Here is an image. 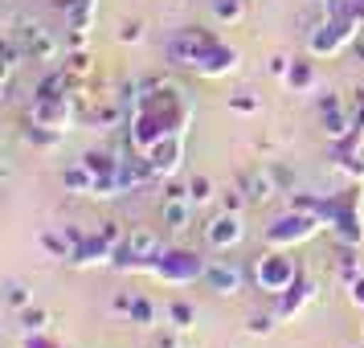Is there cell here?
I'll return each mask as SVG.
<instances>
[{"instance_id":"1","label":"cell","mask_w":364,"mask_h":348,"mask_svg":"<svg viewBox=\"0 0 364 348\" xmlns=\"http://www.w3.org/2000/svg\"><path fill=\"white\" fill-rule=\"evenodd\" d=\"M168 58H172V66L200 70V74H209V78H221V74L237 70V50L221 46V41H217L213 33H205V29H181V33L168 41Z\"/></svg>"},{"instance_id":"2","label":"cell","mask_w":364,"mask_h":348,"mask_svg":"<svg viewBox=\"0 0 364 348\" xmlns=\"http://www.w3.org/2000/svg\"><path fill=\"white\" fill-rule=\"evenodd\" d=\"M356 33H364V29L352 17H336V13H331L328 21H319L311 33H307V50H311L315 58H323V53L331 58V53L344 50L348 41H356Z\"/></svg>"},{"instance_id":"3","label":"cell","mask_w":364,"mask_h":348,"mask_svg":"<svg viewBox=\"0 0 364 348\" xmlns=\"http://www.w3.org/2000/svg\"><path fill=\"white\" fill-rule=\"evenodd\" d=\"M144 270L156 275V279H164L168 287H184V283H193V279H205V263H200L197 254H181V250H164Z\"/></svg>"},{"instance_id":"4","label":"cell","mask_w":364,"mask_h":348,"mask_svg":"<svg viewBox=\"0 0 364 348\" xmlns=\"http://www.w3.org/2000/svg\"><path fill=\"white\" fill-rule=\"evenodd\" d=\"M319 233V213H307V209H291V213H282L270 230H266V242L274 250H287V246H299V242H307Z\"/></svg>"},{"instance_id":"5","label":"cell","mask_w":364,"mask_h":348,"mask_svg":"<svg viewBox=\"0 0 364 348\" xmlns=\"http://www.w3.org/2000/svg\"><path fill=\"white\" fill-rule=\"evenodd\" d=\"M254 279H258V287H262L266 295H287V291L295 287L299 270L282 250H270V254H262V258L254 263Z\"/></svg>"},{"instance_id":"6","label":"cell","mask_w":364,"mask_h":348,"mask_svg":"<svg viewBox=\"0 0 364 348\" xmlns=\"http://www.w3.org/2000/svg\"><path fill=\"white\" fill-rule=\"evenodd\" d=\"M144 160H148V168L156 176H172L184 160V132H172V135H164V139H156V144L144 152Z\"/></svg>"},{"instance_id":"7","label":"cell","mask_w":364,"mask_h":348,"mask_svg":"<svg viewBox=\"0 0 364 348\" xmlns=\"http://www.w3.org/2000/svg\"><path fill=\"white\" fill-rule=\"evenodd\" d=\"M246 238V226H242V213H217L209 226H205V242L213 250H230V246H237Z\"/></svg>"},{"instance_id":"8","label":"cell","mask_w":364,"mask_h":348,"mask_svg":"<svg viewBox=\"0 0 364 348\" xmlns=\"http://www.w3.org/2000/svg\"><path fill=\"white\" fill-rule=\"evenodd\" d=\"M242 193H246V201H254V205L279 197V193H282V189H279V172H274L270 164L250 168L246 176H242Z\"/></svg>"},{"instance_id":"9","label":"cell","mask_w":364,"mask_h":348,"mask_svg":"<svg viewBox=\"0 0 364 348\" xmlns=\"http://www.w3.org/2000/svg\"><path fill=\"white\" fill-rule=\"evenodd\" d=\"M193 209H197V201L188 197V189H168L164 193V226L172 233H184L193 226Z\"/></svg>"},{"instance_id":"10","label":"cell","mask_w":364,"mask_h":348,"mask_svg":"<svg viewBox=\"0 0 364 348\" xmlns=\"http://www.w3.org/2000/svg\"><path fill=\"white\" fill-rule=\"evenodd\" d=\"M205 283H209V291H217V295H242L246 275L233 263H205Z\"/></svg>"},{"instance_id":"11","label":"cell","mask_w":364,"mask_h":348,"mask_svg":"<svg viewBox=\"0 0 364 348\" xmlns=\"http://www.w3.org/2000/svg\"><path fill=\"white\" fill-rule=\"evenodd\" d=\"M21 50H25V58H33V62H53V58H58V41L50 37L46 25H25Z\"/></svg>"},{"instance_id":"12","label":"cell","mask_w":364,"mask_h":348,"mask_svg":"<svg viewBox=\"0 0 364 348\" xmlns=\"http://www.w3.org/2000/svg\"><path fill=\"white\" fill-rule=\"evenodd\" d=\"M127 320H132V324H139V328H151V324L160 320V307H156L151 299L135 295V299H132V312H127Z\"/></svg>"},{"instance_id":"13","label":"cell","mask_w":364,"mask_h":348,"mask_svg":"<svg viewBox=\"0 0 364 348\" xmlns=\"http://www.w3.org/2000/svg\"><path fill=\"white\" fill-rule=\"evenodd\" d=\"M287 86H291L295 95H303V90H311V86H315V66H311V62H291Z\"/></svg>"},{"instance_id":"14","label":"cell","mask_w":364,"mask_h":348,"mask_svg":"<svg viewBox=\"0 0 364 348\" xmlns=\"http://www.w3.org/2000/svg\"><path fill=\"white\" fill-rule=\"evenodd\" d=\"M213 17L221 25H237L246 17V0H213Z\"/></svg>"},{"instance_id":"15","label":"cell","mask_w":364,"mask_h":348,"mask_svg":"<svg viewBox=\"0 0 364 348\" xmlns=\"http://www.w3.org/2000/svg\"><path fill=\"white\" fill-rule=\"evenodd\" d=\"M188 197L197 201V205L213 201V181H209V176H193V181H188Z\"/></svg>"},{"instance_id":"16","label":"cell","mask_w":364,"mask_h":348,"mask_svg":"<svg viewBox=\"0 0 364 348\" xmlns=\"http://www.w3.org/2000/svg\"><path fill=\"white\" fill-rule=\"evenodd\" d=\"M46 320H50V315L41 312V307H25V312H21V324H25V332H33V336L46 332Z\"/></svg>"},{"instance_id":"17","label":"cell","mask_w":364,"mask_h":348,"mask_svg":"<svg viewBox=\"0 0 364 348\" xmlns=\"http://www.w3.org/2000/svg\"><path fill=\"white\" fill-rule=\"evenodd\" d=\"M168 320H172L176 328H193V320H197V312H193L188 303H168Z\"/></svg>"},{"instance_id":"18","label":"cell","mask_w":364,"mask_h":348,"mask_svg":"<svg viewBox=\"0 0 364 348\" xmlns=\"http://www.w3.org/2000/svg\"><path fill=\"white\" fill-rule=\"evenodd\" d=\"M4 303H9L13 312H25V307H29V291H25L21 283H9V291H4Z\"/></svg>"},{"instance_id":"19","label":"cell","mask_w":364,"mask_h":348,"mask_svg":"<svg viewBox=\"0 0 364 348\" xmlns=\"http://www.w3.org/2000/svg\"><path fill=\"white\" fill-rule=\"evenodd\" d=\"M274 328V315H254V320H250V336H266V332Z\"/></svg>"},{"instance_id":"20","label":"cell","mask_w":364,"mask_h":348,"mask_svg":"<svg viewBox=\"0 0 364 348\" xmlns=\"http://www.w3.org/2000/svg\"><path fill=\"white\" fill-rule=\"evenodd\" d=\"M270 74H274V78H287V74H291V58H287V53H274V58H270Z\"/></svg>"},{"instance_id":"21","label":"cell","mask_w":364,"mask_h":348,"mask_svg":"<svg viewBox=\"0 0 364 348\" xmlns=\"http://www.w3.org/2000/svg\"><path fill=\"white\" fill-rule=\"evenodd\" d=\"M139 37H144V25H139V21H127L123 33H119V41H139Z\"/></svg>"},{"instance_id":"22","label":"cell","mask_w":364,"mask_h":348,"mask_svg":"<svg viewBox=\"0 0 364 348\" xmlns=\"http://www.w3.org/2000/svg\"><path fill=\"white\" fill-rule=\"evenodd\" d=\"M66 70H70V74H86V70H90V58H86V53H74Z\"/></svg>"},{"instance_id":"23","label":"cell","mask_w":364,"mask_h":348,"mask_svg":"<svg viewBox=\"0 0 364 348\" xmlns=\"http://www.w3.org/2000/svg\"><path fill=\"white\" fill-rule=\"evenodd\" d=\"M233 111H246L250 115V111H258V102L254 99H233Z\"/></svg>"},{"instance_id":"24","label":"cell","mask_w":364,"mask_h":348,"mask_svg":"<svg viewBox=\"0 0 364 348\" xmlns=\"http://www.w3.org/2000/svg\"><path fill=\"white\" fill-rule=\"evenodd\" d=\"M160 348H176V344H172V340H164V344H160Z\"/></svg>"}]
</instances>
